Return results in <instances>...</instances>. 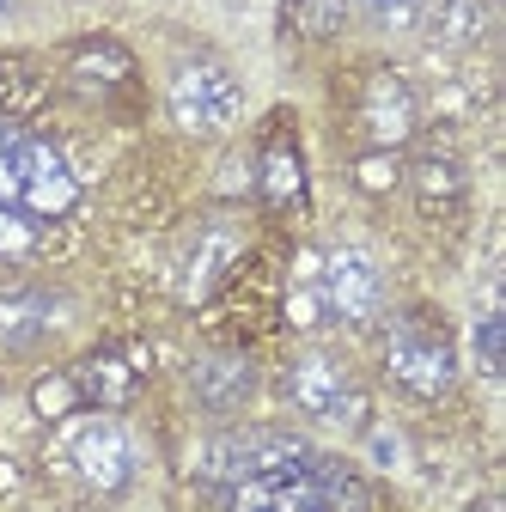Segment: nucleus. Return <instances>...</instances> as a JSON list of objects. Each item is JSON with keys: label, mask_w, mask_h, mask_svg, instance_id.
Returning a JSON list of instances; mask_svg holds the SVG:
<instances>
[{"label": "nucleus", "mask_w": 506, "mask_h": 512, "mask_svg": "<svg viewBox=\"0 0 506 512\" xmlns=\"http://www.w3.org/2000/svg\"><path fill=\"white\" fill-rule=\"evenodd\" d=\"M226 488H232V512H366L372 506L366 482L342 458H318L299 439Z\"/></svg>", "instance_id": "obj_1"}, {"label": "nucleus", "mask_w": 506, "mask_h": 512, "mask_svg": "<svg viewBox=\"0 0 506 512\" xmlns=\"http://www.w3.org/2000/svg\"><path fill=\"white\" fill-rule=\"evenodd\" d=\"M0 202L31 214V220H61L80 202V177L55 141L19 128L13 116H0Z\"/></svg>", "instance_id": "obj_2"}, {"label": "nucleus", "mask_w": 506, "mask_h": 512, "mask_svg": "<svg viewBox=\"0 0 506 512\" xmlns=\"http://www.w3.org/2000/svg\"><path fill=\"white\" fill-rule=\"evenodd\" d=\"M385 378L403 397L433 403L458 384V342L433 311H403L385 330Z\"/></svg>", "instance_id": "obj_3"}, {"label": "nucleus", "mask_w": 506, "mask_h": 512, "mask_svg": "<svg viewBox=\"0 0 506 512\" xmlns=\"http://www.w3.org/2000/svg\"><path fill=\"white\" fill-rule=\"evenodd\" d=\"M61 458H68L74 482L92 494H122L135 482V439L110 409L61 415Z\"/></svg>", "instance_id": "obj_4"}, {"label": "nucleus", "mask_w": 506, "mask_h": 512, "mask_svg": "<svg viewBox=\"0 0 506 512\" xmlns=\"http://www.w3.org/2000/svg\"><path fill=\"white\" fill-rule=\"evenodd\" d=\"M287 403L305 421H324V427H360L366 421V391L360 378L348 372V360H336L330 348H305L287 366Z\"/></svg>", "instance_id": "obj_5"}, {"label": "nucleus", "mask_w": 506, "mask_h": 512, "mask_svg": "<svg viewBox=\"0 0 506 512\" xmlns=\"http://www.w3.org/2000/svg\"><path fill=\"white\" fill-rule=\"evenodd\" d=\"M244 110V92H238V74L214 55H189L183 68L171 74V116L189 128V135H220L232 128Z\"/></svg>", "instance_id": "obj_6"}, {"label": "nucleus", "mask_w": 506, "mask_h": 512, "mask_svg": "<svg viewBox=\"0 0 506 512\" xmlns=\"http://www.w3.org/2000/svg\"><path fill=\"white\" fill-rule=\"evenodd\" d=\"M318 293H324V317L354 324V330L385 311V275H378V263L354 244H336L318 263Z\"/></svg>", "instance_id": "obj_7"}, {"label": "nucleus", "mask_w": 506, "mask_h": 512, "mask_svg": "<svg viewBox=\"0 0 506 512\" xmlns=\"http://www.w3.org/2000/svg\"><path fill=\"white\" fill-rule=\"evenodd\" d=\"M68 317H74V305L55 287H37V281L0 287V348L7 354H37L68 330Z\"/></svg>", "instance_id": "obj_8"}, {"label": "nucleus", "mask_w": 506, "mask_h": 512, "mask_svg": "<svg viewBox=\"0 0 506 512\" xmlns=\"http://www.w3.org/2000/svg\"><path fill=\"white\" fill-rule=\"evenodd\" d=\"M257 196L275 214H299L305 208V159H299V141H293L287 122L269 128V141L257 153Z\"/></svg>", "instance_id": "obj_9"}, {"label": "nucleus", "mask_w": 506, "mask_h": 512, "mask_svg": "<svg viewBox=\"0 0 506 512\" xmlns=\"http://www.w3.org/2000/svg\"><path fill=\"white\" fill-rule=\"evenodd\" d=\"M189 397H196L208 415H238L250 397H257V366L244 354H202L189 366Z\"/></svg>", "instance_id": "obj_10"}, {"label": "nucleus", "mask_w": 506, "mask_h": 512, "mask_svg": "<svg viewBox=\"0 0 506 512\" xmlns=\"http://www.w3.org/2000/svg\"><path fill=\"white\" fill-rule=\"evenodd\" d=\"M360 128L372 147H403L415 135V92L403 74H372L360 98Z\"/></svg>", "instance_id": "obj_11"}, {"label": "nucleus", "mask_w": 506, "mask_h": 512, "mask_svg": "<svg viewBox=\"0 0 506 512\" xmlns=\"http://www.w3.org/2000/svg\"><path fill=\"white\" fill-rule=\"evenodd\" d=\"M68 378V391H74V409H122L135 397V384H141V372L129 366V354H116V348H104V354H86L74 372H61Z\"/></svg>", "instance_id": "obj_12"}, {"label": "nucleus", "mask_w": 506, "mask_h": 512, "mask_svg": "<svg viewBox=\"0 0 506 512\" xmlns=\"http://www.w3.org/2000/svg\"><path fill=\"white\" fill-rule=\"evenodd\" d=\"M68 80H74V92H86V98H116V92L135 86V61H129V49L110 43V37H86V43L68 55Z\"/></svg>", "instance_id": "obj_13"}, {"label": "nucleus", "mask_w": 506, "mask_h": 512, "mask_svg": "<svg viewBox=\"0 0 506 512\" xmlns=\"http://www.w3.org/2000/svg\"><path fill=\"white\" fill-rule=\"evenodd\" d=\"M238 226H202V244H196V256H189V269H183V299H202L220 275H226V263L238 256Z\"/></svg>", "instance_id": "obj_14"}, {"label": "nucleus", "mask_w": 506, "mask_h": 512, "mask_svg": "<svg viewBox=\"0 0 506 512\" xmlns=\"http://www.w3.org/2000/svg\"><path fill=\"white\" fill-rule=\"evenodd\" d=\"M409 183H415V202H421L427 214H452V208L464 202V165L446 159V153H427V159L409 171Z\"/></svg>", "instance_id": "obj_15"}, {"label": "nucleus", "mask_w": 506, "mask_h": 512, "mask_svg": "<svg viewBox=\"0 0 506 512\" xmlns=\"http://www.w3.org/2000/svg\"><path fill=\"white\" fill-rule=\"evenodd\" d=\"M281 25L287 37H311V43H324L348 25V0H287L281 7Z\"/></svg>", "instance_id": "obj_16"}, {"label": "nucleus", "mask_w": 506, "mask_h": 512, "mask_svg": "<svg viewBox=\"0 0 506 512\" xmlns=\"http://www.w3.org/2000/svg\"><path fill=\"white\" fill-rule=\"evenodd\" d=\"M354 7H360L378 31H421L439 0H354Z\"/></svg>", "instance_id": "obj_17"}, {"label": "nucleus", "mask_w": 506, "mask_h": 512, "mask_svg": "<svg viewBox=\"0 0 506 512\" xmlns=\"http://www.w3.org/2000/svg\"><path fill=\"white\" fill-rule=\"evenodd\" d=\"M31 244H37V220L0 202V256H25Z\"/></svg>", "instance_id": "obj_18"}, {"label": "nucleus", "mask_w": 506, "mask_h": 512, "mask_svg": "<svg viewBox=\"0 0 506 512\" xmlns=\"http://www.w3.org/2000/svg\"><path fill=\"white\" fill-rule=\"evenodd\" d=\"M476 354H482V372L494 378V372H500V317H482V330H476Z\"/></svg>", "instance_id": "obj_19"}, {"label": "nucleus", "mask_w": 506, "mask_h": 512, "mask_svg": "<svg viewBox=\"0 0 506 512\" xmlns=\"http://www.w3.org/2000/svg\"><path fill=\"white\" fill-rule=\"evenodd\" d=\"M7 13H13V0H0V25H7Z\"/></svg>", "instance_id": "obj_20"}]
</instances>
